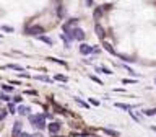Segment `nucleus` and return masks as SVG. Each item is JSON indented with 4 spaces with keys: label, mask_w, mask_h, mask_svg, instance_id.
Instances as JSON below:
<instances>
[{
    "label": "nucleus",
    "mask_w": 156,
    "mask_h": 137,
    "mask_svg": "<svg viewBox=\"0 0 156 137\" xmlns=\"http://www.w3.org/2000/svg\"><path fill=\"white\" fill-rule=\"evenodd\" d=\"M28 119L33 126H36V124H39V122L46 121V113H44V114H29Z\"/></svg>",
    "instance_id": "obj_1"
},
{
    "label": "nucleus",
    "mask_w": 156,
    "mask_h": 137,
    "mask_svg": "<svg viewBox=\"0 0 156 137\" xmlns=\"http://www.w3.org/2000/svg\"><path fill=\"white\" fill-rule=\"evenodd\" d=\"M42 33H44V28L39 26V24H33V26L26 29V34H34V36H41Z\"/></svg>",
    "instance_id": "obj_2"
},
{
    "label": "nucleus",
    "mask_w": 156,
    "mask_h": 137,
    "mask_svg": "<svg viewBox=\"0 0 156 137\" xmlns=\"http://www.w3.org/2000/svg\"><path fill=\"white\" fill-rule=\"evenodd\" d=\"M47 131L51 132L52 135H55L57 132L60 131V122H55V121H54V122H51V124H47Z\"/></svg>",
    "instance_id": "obj_3"
},
{
    "label": "nucleus",
    "mask_w": 156,
    "mask_h": 137,
    "mask_svg": "<svg viewBox=\"0 0 156 137\" xmlns=\"http://www.w3.org/2000/svg\"><path fill=\"white\" fill-rule=\"evenodd\" d=\"M94 33H96V36L101 39V41H104V38H106V31H104V28L101 26V24H98L96 23V26H94Z\"/></svg>",
    "instance_id": "obj_4"
},
{
    "label": "nucleus",
    "mask_w": 156,
    "mask_h": 137,
    "mask_svg": "<svg viewBox=\"0 0 156 137\" xmlns=\"http://www.w3.org/2000/svg\"><path fill=\"white\" fill-rule=\"evenodd\" d=\"M73 38H75L76 41H83V39H85V31H83L81 28H73Z\"/></svg>",
    "instance_id": "obj_5"
},
{
    "label": "nucleus",
    "mask_w": 156,
    "mask_h": 137,
    "mask_svg": "<svg viewBox=\"0 0 156 137\" xmlns=\"http://www.w3.org/2000/svg\"><path fill=\"white\" fill-rule=\"evenodd\" d=\"M21 127H23V124H21V121H15L13 122V137H18L20 134H21Z\"/></svg>",
    "instance_id": "obj_6"
},
{
    "label": "nucleus",
    "mask_w": 156,
    "mask_h": 137,
    "mask_svg": "<svg viewBox=\"0 0 156 137\" xmlns=\"http://www.w3.org/2000/svg\"><path fill=\"white\" fill-rule=\"evenodd\" d=\"M80 52L83 54V56H88V54H91V52H93V46L81 43V44H80Z\"/></svg>",
    "instance_id": "obj_7"
},
{
    "label": "nucleus",
    "mask_w": 156,
    "mask_h": 137,
    "mask_svg": "<svg viewBox=\"0 0 156 137\" xmlns=\"http://www.w3.org/2000/svg\"><path fill=\"white\" fill-rule=\"evenodd\" d=\"M115 108H119V109H125V111H132V109H133V105H127V103H115V105H114Z\"/></svg>",
    "instance_id": "obj_8"
},
{
    "label": "nucleus",
    "mask_w": 156,
    "mask_h": 137,
    "mask_svg": "<svg viewBox=\"0 0 156 137\" xmlns=\"http://www.w3.org/2000/svg\"><path fill=\"white\" fill-rule=\"evenodd\" d=\"M16 111H18L21 116H29V111H31V109H29V106H21V105H20Z\"/></svg>",
    "instance_id": "obj_9"
},
{
    "label": "nucleus",
    "mask_w": 156,
    "mask_h": 137,
    "mask_svg": "<svg viewBox=\"0 0 156 137\" xmlns=\"http://www.w3.org/2000/svg\"><path fill=\"white\" fill-rule=\"evenodd\" d=\"M37 39H39V41H42V43H46L47 46H52V44H54L52 39H51V38H47V36H44V34H41V36H37Z\"/></svg>",
    "instance_id": "obj_10"
},
{
    "label": "nucleus",
    "mask_w": 156,
    "mask_h": 137,
    "mask_svg": "<svg viewBox=\"0 0 156 137\" xmlns=\"http://www.w3.org/2000/svg\"><path fill=\"white\" fill-rule=\"evenodd\" d=\"M102 46H104V49H106L107 52L115 54V51H114V47H112V44H111V43H102Z\"/></svg>",
    "instance_id": "obj_11"
},
{
    "label": "nucleus",
    "mask_w": 156,
    "mask_h": 137,
    "mask_svg": "<svg viewBox=\"0 0 156 137\" xmlns=\"http://www.w3.org/2000/svg\"><path fill=\"white\" fill-rule=\"evenodd\" d=\"M75 101H76V105H80V106H83V108H90V105H88L86 101H83L81 98H78V96H75Z\"/></svg>",
    "instance_id": "obj_12"
},
{
    "label": "nucleus",
    "mask_w": 156,
    "mask_h": 137,
    "mask_svg": "<svg viewBox=\"0 0 156 137\" xmlns=\"http://www.w3.org/2000/svg\"><path fill=\"white\" fill-rule=\"evenodd\" d=\"M96 72H102V73H106V75H112V72L106 67H96Z\"/></svg>",
    "instance_id": "obj_13"
},
{
    "label": "nucleus",
    "mask_w": 156,
    "mask_h": 137,
    "mask_svg": "<svg viewBox=\"0 0 156 137\" xmlns=\"http://www.w3.org/2000/svg\"><path fill=\"white\" fill-rule=\"evenodd\" d=\"M145 116H154L156 114V108H150V109H145L143 111Z\"/></svg>",
    "instance_id": "obj_14"
},
{
    "label": "nucleus",
    "mask_w": 156,
    "mask_h": 137,
    "mask_svg": "<svg viewBox=\"0 0 156 137\" xmlns=\"http://www.w3.org/2000/svg\"><path fill=\"white\" fill-rule=\"evenodd\" d=\"M7 67H8V68H13V70H20V72H23V67H21V65H16V64H8Z\"/></svg>",
    "instance_id": "obj_15"
},
{
    "label": "nucleus",
    "mask_w": 156,
    "mask_h": 137,
    "mask_svg": "<svg viewBox=\"0 0 156 137\" xmlns=\"http://www.w3.org/2000/svg\"><path fill=\"white\" fill-rule=\"evenodd\" d=\"M49 61H52V62H58L60 65H63V67H67V62L65 61H58V59H55V57H47Z\"/></svg>",
    "instance_id": "obj_16"
},
{
    "label": "nucleus",
    "mask_w": 156,
    "mask_h": 137,
    "mask_svg": "<svg viewBox=\"0 0 156 137\" xmlns=\"http://www.w3.org/2000/svg\"><path fill=\"white\" fill-rule=\"evenodd\" d=\"M36 80H41V82H47V83H51L52 80L51 78H47V77H44V75H37V77H34Z\"/></svg>",
    "instance_id": "obj_17"
},
{
    "label": "nucleus",
    "mask_w": 156,
    "mask_h": 137,
    "mask_svg": "<svg viewBox=\"0 0 156 137\" xmlns=\"http://www.w3.org/2000/svg\"><path fill=\"white\" fill-rule=\"evenodd\" d=\"M57 15H58V17H63V15H65V10H63V7H62V5H58V7H57Z\"/></svg>",
    "instance_id": "obj_18"
},
{
    "label": "nucleus",
    "mask_w": 156,
    "mask_h": 137,
    "mask_svg": "<svg viewBox=\"0 0 156 137\" xmlns=\"http://www.w3.org/2000/svg\"><path fill=\"white\" fill-rule=\"evenodd\" d=\"M54 80H57V82H67L68 78L65 75H55V77H54Z\"/></svg>",
    "instance_id": "obj_19"
},
{
    "label": "nucleus",
    "mask_w": 156,
    "mask_h": 137,
    "mask_svg": "<svg viewBox=\"0 0 156 137\" xmlns=\"http://www.w3.org/2000/svg\"><path fill=\"white\" fill-rule=\"evenodd\" d=\"M101 15H102V8H101V7H98V8L94 10V18L98 20V18L101 17Z\"/></svg>",
    "instance_id": "obj_20"
},
{
    "label": "nucleus",
    "mask_w": 156,
    "mask_h": 137,
    "mask_svg": "<svg viewBox=\"0 0 156 137\" xmlns=\"http://www.w3.org/2000/svg\"><path fill=\"white\" fill-rule=\"evenodd\" d=\"M90 78H91V80L93 82H94V83H98V85H102V82L99 80V78H98L96 75H90Z\"/></svg>",
    "instance_id": "obj_21"
},
{
    "label": "nucleus",
    "mask_w": 156,
    "mask_h": 137,
    "mask_svg": "<svg viewBox=\"0 0 156 137\" xmlns=\"http://www.w3.org/2000/svg\"><path fill=\"white\" fill-rule=\"evenodd\" d=\"M104 132H106V134H109V135H119V132H117V131H111V129H104Z\"/></svg>",
    "instance_id": "obj_22"
},
{
    "label": "nucleus",
    "mask_w": 156,
    "mask_h": 137,
    "mask_svg": "<svg viewBox=\"0 0 156 137\" xmlns=\"http://www.w3.org/2000/svg\"><path fill=\"white\" fill-rule=\"evenodd\" d=\"M0 100L2 101H10V96L7 95V93H0Z\"/></svg>",
    "instance_id": "obj_23"
},
{
    "label": "nucleus",
    "mask_w": 156,
    "mask_h": 137,
    "mask_svg": "<svg viewBox=\"0 0 156 137\" xmlns=\"http://www.w3.org/2000/svg\"><path fill=\"white\" fill-rule=\"evenodd\" d=\"M8 113H10V114H15V113H16V109H15V105H13V103H10V105H8Z\"/></svg>",
    "instance_id": "obj_24"
},
{
    "label": "nucleus",
    "mask_w": 156,
    "mask_h": 137,
    "mask_svg": "<svg viewBox=\"0 0 156 137\" xmlns=\"http://www.w3.org/2000/svg\"><path fill=\"white\" fill-rule=\"evenodd\" d=\"M7 114H8V113H7V109H0V121H2V119H5V117H7Z\"/></svg>",
    "instance_id": "obj_25"
},
{
    "label": "nucleus",
    "mask_w": 156,
    "mask_h": 137,
    "mask_svg": "<svg viewBox=\"0 0 156 137\" xmlns=\"http://www.w3.org/2000/svg\"><path fill=\"white\" fill-rule=\"evenodd\" d=\"M21 101H23V96H21V95L13 96V103H21Z\"/></svg>",
    "instance_id": "obj_26"
},
{
    "label": "nucleus",
    "mask_w": 156,
    "mask_h": 137,
    "mask_svg": "<svg viewBox=\"0 0 156 137\" xmlns=\"http://www.w3.org/2000/svg\"><path fill=\"white\" fill-rule=\"evenodd\" d=\"M2 88H3V91H5V93H10V91H13V87H10V85H3Z\"/></svg>",
    "instance_id": "obj_27"
},
{
    "label": "nucleus",
    "mask_w": 156,
    "mask_h": 137,
    "mask_svg": "<svg viewBox=\"0 0 156 137\" xmlns=\"http://www.w3.org/2000/svg\"><path fill=\"white\" fill-rule=\"evenodd\" d=\"M90 103H91L93 106H99V101H98L96 98H90Z\"/></svg>",
    "instance_id": "obj_28"
},
{
    "label": "nucleus",
    "mask_w": 156,
    "mask_h": 137,
    "mask_svg": "<svg viewBox=\"0 0 156 137\" xmlns=\"http://www.w3.org/2000/svg\"><path fill=\"white\" fill-rule=\"evenodd\" d=\"M2 29H3V31H7V33H12V31H13V28H12V26H7V24H3Z\"/></svg>",
    "instance_id": "obj_29"
},
{
    "label": "nucleus",
    "mask_w": 156,
    "mask_h": 137,
    "mask_svg": "<svg viewBox=\"0 0 156 137\" xmlns=\"http://www.w3.org/2000/svg\"><path fill=\"white\" fill-rule=\"evenodd\" d=\"M37 129H46V121H42V122H39V124H36Z\"/></svg>",
    "instance_id": "obj_30"
},
{
    "label": "nucleus",
    "mask_w": 156,
    "mask_h": 137,
    "mask_svg": "<svg viewBox=\"0 0 156 137\" xmlns=\"http://www.w3.org/2000/svg\"><path fill=\"white\" fill-rule=\"evenodd\" d=\"M119 57H120L124 62H132V61H133V59H130V57H127V56H119Z\"/></svg>",
    "instance_id": "obj_31"
},
{
    "label": "nucleus",
    "mask_w": 156,
    "mask_h": 137,
    "mask_svg": "<svg viewBox=\"0 0 156 137\" xmlns=\"http://www.w3.org/2000/svg\"><path fill=\"white\" fill-rule=\"evenodd\" d=\"M122 83H136V80H132V78H124Z\"/></svg>",
    "instance_id": "obj_32"
},
{
    "label": "nucleus",
    "mask_w": 156,
    "mask_h": 137,
    "mask_svg": "<svg viewBox=\"0 0 156 137\" xmlns=\"http://www.w3.org/2000/svg\"><path fill=\"white\" fill-rule=\"evenodd\" d=\"M109 8H112V5H111V3H106V5H102V10H109Z\"/></svg>",
    "instance_id": "obj_33"
},
{
    "label": "nucleus",
    "mask_w": 156,
    "mask_h": 137,
    "mask_svg": "<svg viewBox=\"0 0 156 137\" xmlns=\"http://www.w3.org/2000/svg\"><path fill=\"white\" fill-rule=\"evenodd\" d=\"M18 137H31V134H28V132H21Z\"/></svg>",
    "instance_id": "obj_34"
},
{
    "label": "nucleus",
    "mask_w": 156,
    "mask_h": 137,
    "mask_svg": "<svg viewBox=\"0 0 156 137\" xmlns=\"http://www.w3.org/2000/svg\"><path fill=\"white\" fill-rule=\"evenodd\" d=\"M86 5L88 7H93V0H86Z\"/></svg>",
    "instance_id": "obj_35"
},
{
    "label": "nucleus",
    "mask_w": 156,
    "mask_h": 137,
    "mask_svg": "<svg viewBox=\"0 0 156 137\" xmlns=\"http://www.w3.org/2000/svg\"><path fill=\"white\" fill-rule=\"evenodd\" d=\"M93 52L98 54V52H99V47H96V46H94V47H93Z\"/></svg>",
    "instance_id": "obj_36"
},
{
    "label": "nucleus",
    "mask_w": 156,
    "mask_h": 137,
    "mask_svg": "<svg viewBox=\"0 0 156 137\" xmlns=\"http://www.w3.org/2000/svg\"><path fill=\"white\" fill-rule=\"evenodd\" d=\"M31 137H42V135H41V134H33Z\"/></svg>",
    "instance_id": "obj_37"
},
{
    "label": "nucleus",
    "mask_w": 156,
    "mask_h": 137,
    "mask_svg": "<svg viewBox=\"0 0 156 137\" xmlns=\"http://www.w3.org/2000/svg\"><path fill=\"white\" fill-rule=\"evenodd\" d=\"M151 129H153V131H156V127H154V126H153V127H151Z\"/></svg>",
    "instance_id": "obj_38"
},
{
    "label": "nucleus",
    "mask_w": 156,
    "mask_h": 137,
    "mask_svg": "<svg viewBox=\"0 0 156 137\" xmlns=\"http://www.w3.org/2000/svg\"><path fill=\"white\" fill-rule=\"evenodd\" d=\"M0 38H2V34H0Z\"/></svg>",
    "instance_id": "obj_39"
}]
</instances>
